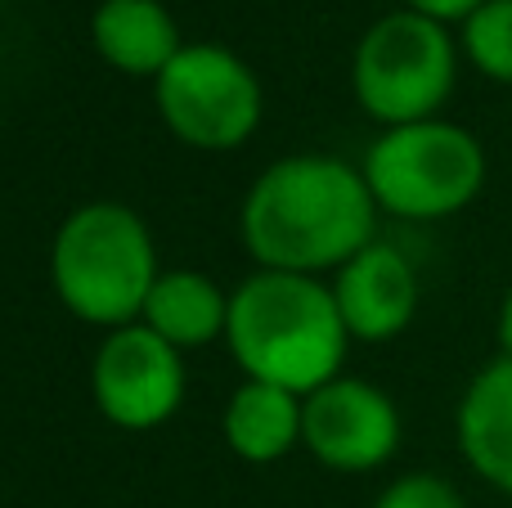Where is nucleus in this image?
I'll list each match as a JSON object with an SVG mask.
<instances>
[{"label":"nucleus","mask_w":512,"mask_h":508,"mask_svg":"<svg viewBox=\"0 0 512 508\" xmlns=\"http://www.w3.org/2000/svg\"><path fill=\"white\" fill-rule=\"evenodd\" d=\"M225 441L248 464H270L301 441V396L274 383H248L225 405Z\"/></svg>","instance_id":"nucleus-13"},{"label":"nucleus","mask_w":512,"mask_h":508,"mask_svg":"<svg viewBox=\"0 0 512 508\" xmlns=\"http://www.w3.org/2000/svg\"><path fill=\"white\" fill-rule=\"evenodd\" d=\"M333 302L342 324L360 342H387L409 329L418 311V279L414 266L387 243H369L342 266L333 284Z\"/></svg>","instance_id":"nucleus-9"},{"label":"nucleus","mask_w":512,"mask_h":508,"mask_svg":"<svg viewBox=\"0 0 512 508\" xmlns=\"http://www.w3.org/2000/svg\"><path fill=\"white\" fill-rule=\"evenodd\" d=\"M373 225L378 198L364 171L319 153H297L265 167L252 180L239 216L243 243L261 270L288 275L346 266L373 243Z\"/></svg>","instance_id":"nucleus-1"},{"label":"nucleus","mask_w":512,"mask_h":508,"mask_svg":"<svg viewBox=\"0 0 512 508\" xmlns=\"http://www.w3.org/2000/svg\"><path fill=\"white\" fill-rule=\"evenodd\" d=\"M459 446L490 486L512 495V356L486 365L463 392Z\"/></svg>","instance_id":"nucleus-11"},{"label":"nucleus","mask_w":512,"mask_h":508,"mask_svg":"<svg viewBox=\"0 0 512 508\" xmlns=\"http://www.w3.org/2000/svg\"><path fill=\"white\" fill-rule=\"evenodd\" d=\"M373 508H463L459 491L441 477H427V473H414V477H400L391 482L387 491L378 495Z\"/></svg>","instance_id":"nucleus-15"},{"label":"nucleus","mask_w":512,"mask_h":508,"mask_svg":"<svg viewBox=\"0 0 512 508\" xmlns=\"http://www.w3.org/2000/svg\"><path fill=\"white\" fill-rule=\"evenodd\" d=\"M499 342H504V356H512V293L504 297V311H499Z\"/></svg>","instance_id":"nucleus-17"},{"label":"nucleus","mask_w":512,"mask_h":508,"mask_svg":"<svg viewBox=\"0 0 512 508\" xmlns=\"http://www.w3.org/2000/svg\"><path fill=\"white\" fill-rule=\"evenodd\" d=\"M162 122L189 149H239L261 122V86L225 45H185L153 77Z\"/></svg>","instance_id":"nucleus-6"},{"label":"nucleus","mask_w":512,"mask_h":508,"mask_svg":"<svg viewBox=\"0 0 512 508\" xmlns=\"http://www.w3.org/2000/svg\"><path fill=\"white\" fill-rule=\"evenodd\" d=\"M225 342L248 378L310 396L337 378L351 333L333 288L315 284L310 275L261 270L230 297Z\"/></svg>","instance_id":"nucleus-2"},{"label":"nucleus","mask_w":512,"mask_h":508,"mask_svg":"<svg viewBox=\"0 0 512 508\" xmlns=\"http://www.w3.org/2000/svg\"><path fill=\"white\" fill-rule=\"evenodd\" d=\"M140 320L176 351L203 347V342L221 338L230 324V297H221V288L198 270H171V275H158V284L149 288Z\"/></svg>","instance_id":"nucleus-12"},{"label":"nucleus","mask_w":512,"mask_h":508,"mask_svg":"<svg viewBox=\"0 0 512 508\" xmlns=\"http://www.w3.org/2000/svg\"><path fill=\"white\" fill-rule=\"evenodd\" d=\"M90 36L104 63L131 77H158L185 45L162 0H104L90 18Z\"/></svg>","instance_id":"nucleus-10"},{"label":"nucleus","mask_w":512,"mask_h":508,"mask_svg":"<svg viewBox=\"0 0 512 508\" xmlns=\"http://www.w3.org/2000/svg\"><path fill=\"white\" fill-rule=\"evenodd\" d=\"M481 5H486V0H409V9L436 18V23H450V18H463V23H468Z\"/></svg>","instance_id":"nucleus-16"},{"label":"nucleus","mask_w":512,"mask_h":508,"mask_svg":"<svg viewBox=\"0 0 512 508\" xmlns=\"http://www.w3.org/2000/svg\"><path fill=\"white\" fill-rule=\"evenodd\" d=\"M463 50L486 77L512 86V0H486L463 23Z\"/></svg>","instance_id":"nucleus-14"},{"label":"nucleus","mask_w":512,"mask_h":508,"mask_svg":"<svg viewBox=\"0 0 512 508\" xmlns=\"http://www.w3.org/2000/svg\"><path fill=\"white\" fill-rule=\"evenodd\" d=\"M364 180L378 207H387L391 216L436 221L481 194L486 153L472 131L427 117V122L387 126V135L373 140L364 158Z\"/></svg>","instance_id":"nucleus-4"},{"label":"nucleus","mask_w":512,"mask_h":508,"mask_svg":"<svg viewBox=\"0 0 512 508\" xmlns=\"http://www.w3.org/2000/svg\"><path fill=\"white\" fill-rule=\"evenodd\" d=\"M351 86L364 113L387 126L436 117L454 90V41L445 23L418 9L378 18L355 45Z\"/></svg>","instance_id":"nucleus-5"},{"label":"nucleus","mask_w":512,"mask_h":508,"mask_svg":"<svg viewBox=\"0 0 512 508\" xmlns=\"http://www.w3.org/2000/svg\"><path fill=\"white\" fill-rule=\"evenodd\" d=\"M301 441L333 473H369L400 446V414L382 387L364 378H333L301 396Z\"/></svg>","instance_id":"nucleus-8"},{"label":"nucleus","mask_w":512,"mask_h":508,"mask_svg":"<svg viewBox=\"0 0 512 508\" xmlns=\"http://www.w3.org/2000/svg\"><path fill=\"white\" fill-rule=\"evenodd\" d=\"M50 279L77 320L126 329L158 284L153 239L131 207L86 203L54 234Z\"/></svg>","instance_id":"nucleus-3"},{"label":"nucleus","mask_w":512,"mask_h":508,"mask_svg":"<svg viewBox=\"0 0 512 508\" xmlns=\"http://www.w3.org/2000/svg\"><path fill=\"white\" fill-rule=\"evenodd\" d=\"M90 387L108 423L144 432L180 410L185 365H180V351L158 338L149 324H126L104 338L90 369Z\"/></svg>","instance_id":"nucleus-7"}]
</instances>
